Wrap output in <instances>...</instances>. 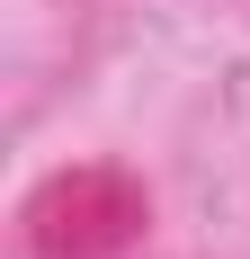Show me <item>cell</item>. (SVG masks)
Here are the masks:
<instances>
[]
</instances>
